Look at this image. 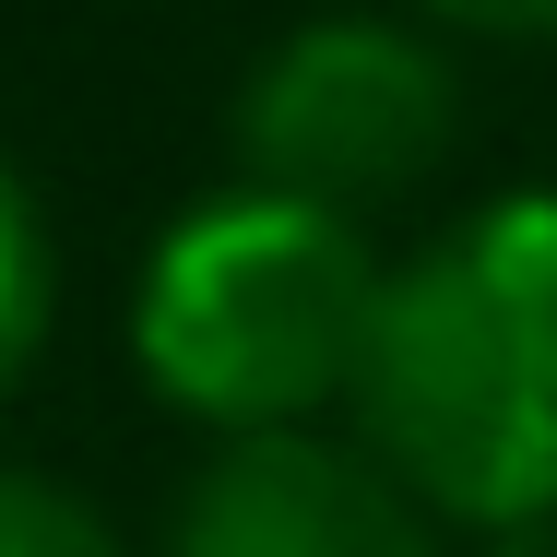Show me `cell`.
<instances>
[{
  "mask_svg": "<svg viewBox=\"0 0 557 557\" xmlns=\"http://www.w3.org/2000/svg\"><path fill=\"white\" fill-rule=\"evenodd\" d=\"M486 557H557V522H534V534H498Z\"/></svg>",
  "mask_w": 557,
  "mask_h": 557,
  "instance_id": "8",
  "label": "cell"
},
{
  "mask_svg": "<svg viewBox=\"0 0 557 557\" xmlns=\"http://www.w3.org/2000/svg\"><path fill=\"white\" fill-rule=\"evenodd\" d=\"M0 557H119V534L72 498V486L0 462Z\"/></svg>",
  "mask_w": 557,
  "mask_h": 557,
  "instance_id": "6",
  "label": "cell"
},
{
  "mask_svg": "<svg viewBox=\"0 0 557 557\" xmlns=\"http://www.w3.org/2000/svg\"><path fill=\"white\" fill-rule=\"evenodd\" d=\"M237 190L309 202V214H368L404 202L462 131V72L440 36L380 24V12H321L297 24L249 84H237Z\"/></svg>",
  "mask_w": 557,
  "mask_h": 557,
  "instance_id": "3",
  "label": "cell"
},
{
  "mask_svg": "<svg viewBox=\"0 0 557 557\" xmlns=\"http://www.w3.org/2000/svg\"><path fill=\"white\" fill-rule=\"evenodd\" d=\"M344 404L416 510L474 534L557 522V190H498L380 273Z\"/></svg>",
  "mask_w": 557,
  "mask_h": 557,
  "instance_id": "1",
  "label": "cell"
},
{
  "mask_svg": "<svg viewBox=\"0 0 557 557\" xmlns=\"http://www.w3.org/2000/svg\"><path fill=\"white\" fill-rule=\"evenodd\" d=\"M368 309H380V261L344 214L214 190L154 237L131 297V356L178 416L225 440H285L297 416L356 392Z\"/></svg>",
  "mask_w": 557,
  "mask_h": 557,
  "instance_id": "2",
  "label": "cell"
},
{
  "mask_svg": "<svg viewBox=\"0 0 557 557\" xmlns=\"http://www.w3.org/2000/svg\"><path fill=\"white\" fill-rule=\"evenodd\" d=\"M166 557H440V534L368 450L285 428V440H225L190 474Z\"/></svg>",
  "mask_w": 557,
  "mask_h": 557,
  "instance_id": "4",
  "label": "cell"
},
{
  "mask_svg": "<svg viewBox=\"0 0 557 557\" xmlns=\"http://www.w3.org/2000/svg\"><path fill=\"white\" fill-rule=\"evenodd\" d=\"M450 36H498V48H546L557 36V0H428Z\"/></svg>",
  "mask_w": 557,
  "mask_h": 557,
  "instance_id": "7",
  "label": "cell"
},
{
  "mask_svg": "<svg viewBox=\"0 0 557 557\" xmlns=\"http://www.w3.org/2000/svg\"><path fill=\"white\" fill-rule=\"evenodd\" d=\"M48 309H60L48 214H36V190L0 166V404H12V380L36 368V344H48Z\"/></svg>",
  "mask_w": 557,
  "mask_h": 557,
  "instance_id": "5",
  "label": "cell"
}]
</instances>
